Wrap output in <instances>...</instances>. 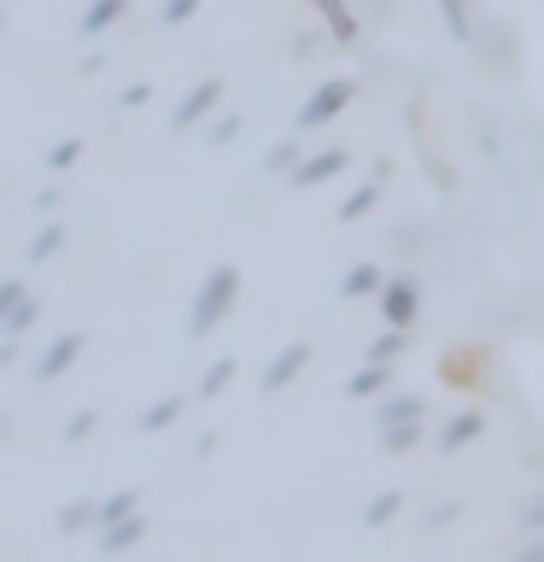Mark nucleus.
I'll return each mask as SVG.
<instances>
[{
	"label": "nucleus",
	"mask_w": 544,
	"mask_h": 562,
	"mask_svg": "<svg viewBox=\"0 0 544 562\" xmlns=\"http://www.w3.org/2000/svg\"><path fill=\"white\" fill-rule=\"evenodd\" d=\"M235 299H240V270H235V263H217V270L205 276V288L193 293V311H188V334H193V340H205V334L235 311Z\"/></svg>",
	"instance_id": "nucleus-1"
},
{
	"label": "nucleus",
	"mask_w": 544,
	"mask_h": 562,
	"mask_svg": "<svg viewBox=\"0 0 544 562\" xmlns=\"http://www.w3.org/2000/svg\"><path fill=\"white\" fill-rule=\"evenodd\" d=\"M351 94H358V88H351L345 77L322 82V88H316V94H310L305 105H298V135H310V130H328V123H333V117H340L345 105H351Z\"/></svg>",
	"instance_id": "nucleus-2"
},
{
	"label": "nucleus",
	"mask_w": 544,
	"mask_h": 562,
	"mask_svg": "<svg viewBox=\"0 0 544 562\" xmlns=\"http://www.w3.org/2000/svg\"><path fill=\"white\" fill-rule=\"evenodd\" d=\"M217 100H223V82H217V77H205L200 88H188L182 105L170 112V130H175V135H188L193 123H205L211 112H217Z\"/></svg>",
	"instance_id": "nucleus-3"
},
{
	"label": "nucleus",
	"mask_w": 544,
	"mask_h": 562,
	"mask_svg": "<svg viewBox=\"0 0 544 562\" xmlns=\"http://www.w3.org/2000/svg\"><path fill=\"white\" fill-rule=\"evenodd\" d=\"M381 311H386V323H393V328H410V323H416V311H421L416 281H410V276H386V288H381Z\"/></svg>",
	"instance_id": "nucleus-4"
},
{
	"label": "nucleus",
	"mask_w": 544,
	"mask_h": 562,
	"mask_svg": "<svg viewBox=\"0 0 544 562\" xmlns=\"http://www.w3.org/2000/svg\"><path fill=\"white\" fill-rule=\"evenodd\" d=\"M77 351H82V328H65L59 340H47L42 358H35V381H59L65 369L77 363Z\"/></svg>",
	"instance_id": "nucleus-5"
},
{
	"label": "nucleus",
	"mask_w": 544,
	"mask_h": 562,
	"mask_svg": "<svg viewBox=\"0 0 544 562\" xmlns=\"http://www.w3.org/2000/svg\"><path fill=\"white\" fill-rule=\"evenodd\" d=\"M310 363V346L305 340H293V346H281L275 358H270V369H263V393H281V386H293L298 381V369Z\"/></svg>",
	"instance_id": "nucleus-6"
},
{
	"label": "nucleus",
	"mask_w": 544,
	"mask_h": 562,
	"mask_svg": "<svg viewBox=\"0 0 544 562\" xmlns=\"http://www.w3.org/2000/svg\"><path fill=\"white\" fill-rule=\"evenodd\" d=\"M340 170H345V153H340V147L310 153V158H298V165H293V188H322V182H333Z\"/></svg>",
	"instance_id": "nucleus-7"
},
{
	"label": "nucleus",
	"mask_w": 544,
	"mask_h": 562,
	"mask_svg": "<svg viewBox=\"0 0 544 562\" xmlns=\"http://www.w3.org/2000/svg\"><path fill=\"white\" fill-rule=\"evenodd\" d=\"M486 434V411H456L445 428H439V451H463Z\"/></svg>",
	"instance_id": "nucleus-8"
},
{
	"label": "nucleus",
	"mask_w": 544,
	"mask_h": 562,
	"mask_svg": "<svg viewBox=\"0 0 544 562\" xmlns=\"http://www.w3.org/2000/svg\"><path fill=\"white\" fill-rule=\"evenodd\" d=\"M345 393H351V398H381V393H393V363H375V358H369L358 375L345 381Z\"/></svg>",
	"instance_id": "nucleus-9"
},
{
	"label": "nucleus",
	"mask_w": 544,
	"mask_h": 562,
	"mask_svg": "<svg viewBox=\"0 0 544 562\" xmlns=\"http://www.w3.org/2000/svg\"><path fill=\"white\" fill-rule=\"evenodd\" d=\"M140 539H147V516H123L112 527H100V551H129Z\"/></svg>",
	"instance_id": "nucleus-10"
},
{
	"label": "nucleus",
	"mask_w": 544,
	"mask_h": 562,
	"mask_svg": "<svg viewBox=\"0 0 544 562\" xmlns=\"http://www.w3.org/2000/svg\"><path fill=\"white\" fill-rule=\"evenodd\" d=\"M123 12H129V0H88L82 7V35H105Z\"/></svg>",
	"instance_id": "nucleus-11"
},
{
	"label": "nucleus",
	"mask_w": 544,
	"mask_h": 562,
	"mask_svg": "<svg viewBox=\"0 0 544 562\" xmlns=\"http://www.w3.org/2000/svg\"><path fill=\"white\" fill-rule=\"evenodd\" d=\"M421 416H428L421 393H381V422H421Z\"/></svg>",
	"instance_id": "nucleus-12"
},
{
	"label": "nucleus",
	"mask_w": 544,
	"mask_h": 562,
	"mask_svg": "<svg viewBox=\"0 0 544 562\" xmlns=\"http://www.w3.org/2000/svg\"><path fill=\"white\" fill-rule=\"evenodd\" d=\"M381 288H386L381 263H351L345 281H340V293H345V299H363V293H381Z\"/></svg>",
	"instance_id": "nucleus-13"
},
{
	"label": "nucleus",
	"mask_w": 544,
	"mask_h": 562,
	"mask_svg": "<svg viewBox=\"0 0 544 562\" xmlns=\"http://www.w3.org/2000/svg\"><path fill=\"white\" fill-rule=\"evenodd\" d=\"M175 416H182V398L170 393V398H158V404H147V411H140V422H135V428H140V434H158V428H170Z\"/></svg>",
	"instance_id": "nucleus-14"
},
{
	"label": "nucleus",
	"mask_w": 544,
	"mask_h": 562,
	"mask_svg": "<svg viewBox=\"0 0 544 562\" xmlns=\"http://www.w3.org/2000/svg\"><path fill=\"white\" fill-rule=\"evenodd\" d=\"M59 246H65V223H42V228H35V240H30V263L59 258Z\"/></svg>",
	"instance_id": "nucleus-15"
},
{
	"label": "nucleus",
	"mask_w": 544,
	"mask_h": 562,
	"mask_svg": "<svg viewBox=\"0 0 544 562\" xmlns=\"http://www.w3.org/2000/svg\"><path fill=\"white\" fill-rule=\"evenodd\" d=\"M35 316H42V305H35V293H24V299L12 305V316L0 323V334H12V340H24V334L35 328Z\"/></svg>",
	"instance_id": "nucleus-16"
},
{
	"label": "nucleus",
	"mask_w": 544,
	"mask_h": 562,
	"mask_svg": "<svg viewBox=\"0 0 544 562\" xmlns=\"http://www.w3.org/2000/svg\"><path fill=\"white\" fill-rule=\"evenodd\" d=\"M88 527H100V504H65L59 509V533H88Z\"/></svg>",
	"instance_id": "nucleus-17"
},
{
	"label": "nucleus",
	"mask_w": 544,
	"mask_h": 562,
	"mask_svg": "<svg viewBox=\"0 0 544 562\" xmlns=\"http://www.w3.org/2000/svg\"><path fill=\"white\" fill-rule=\"evenodd\" d=\"M375 205H381V182H363V188L340 205V223H358V217H369Z\"/></svg>",
	"instance_id": "nucleus-18"
},
{
	"label": "nucleus",
	"mask_w": 544,
	"mask_h": 562,
	"mask_svg": "<svg viewBox=\"0 0 544 562\" xmlns=\"http://www.w3.org/2000/svg\"><path fill=\"white\" fill-rule=\"evenodd\" d=\"M421 439V422H381V446L386 451H410Z\"/></svg>",
	"instance_id": "nucleus-19"
},
{
	"label": "nucleus",
	"mask_w": 544,
	"mask_h": 562,
	"mask_svg": "<svg viewBox=\"0 0 544 562\" xmlns=\"http://www.w3.org/2000/svg\"><path fill=\"white\" fill-rule=\"evenodd\" d=\"M140 509V492L129 486V492H112V498L100 504V527H112V521H123V516H135Z\"/></svg>",
	"instance_id": "nucleus-20"
},
{
	"label": "nucleus",
	"mask_w": 544,
	"mask_h": 562,
	"mask_svg": "<svg viewBox=\"0 0 544 562\" xmlns=\"http://www.w3.org/2000/svg\"><path fill=\"white\" fill-rule=\"evenodd\" d=\"M398 509H404L398 492H375V498H369V509H363V521H369V527H386V521L398 516Z\"/></svg>",
	"instance_id": "nucleus-21"
},
{
	"label": "nucleus",
	"mask_w": 544,
	"mask_h": 562,
	"mask_svg": "<svg viewBox=\"0 0 544 562\" xmlns=\"http://www.w3.org/2000/svg\"><path fill=\"white\" fill-rule=\"evenodd\" d=\"M228 381H235V358H217V363H211L205 375H200V398H217Z\"/></svg>",
	"instance_id": "nucleus-22"
},
{
	"label": "nucleus",
	"mask_w": 544,
	"mask_h": 562,
	"mask_svg": "<svg viewBox=\"0 0 544 562\" xmlns=\"http://www.w3.org/2000/svg\"><path fill=\"white\" fill-rule=\"evenodd\" d=\"M235 135H240V112H223V117L205 123V140H211V147H228Z\"/></svg>",
	"instance_id": "nucleus-23"
},
{
	"label": "nucleus",
	"mask_w": 544,
	"mask_h": 562,
	"mask_svg": "<svg viewBox=\"0 0 544 562\" xmlns=\"http://www.w3.org/2000/svg\"><path fill=\"white\" fill-rule=\"evenodd\" d=\"M82 158V140H59V147H47V165L53 170H70Z\"/></svg>",
	"instance_id": "nucleus-24"
},
{
	"label": "nucleus",
	"mask_w": 544,
	"mask_h": 562,
	"mask_svg": "<svg viewBox=\"0 0 544 562\" xmlns=\"http://www.w3.org/2000/svg\"><path fill=\"white\" fill-rule=\"evenodd\" d=\"M398 351H404V328H393V334H381V340H375V351H369V358H375V363H393Z\"/></svg>",
	"instance_id": "nucleus-25"
},
{
	"label": "nucleus",
	"mask_w": 544,
	"mask_h": 562,
	"mask_svg": "<svg viewBox=\"0 0 544 562\" xmlns=\"http://www.w3.org/2000/svg\"><path fill=\"white\" fill-rule=\"evenodd\" d=\"M30 288H24V281H18V276H7V281H0V323H7V316H12V305H18V299H24Z\"/></svg>",
	"instance_id": "nucleus-26"
},
{
	"label": "nucleus",
	"mask_w": 544,
	"mask_h": 562,
	"mask_svg": "<svg viewBox=\"0 0 544 562\" xmlns=\"http://www.w3.org/2000/svg\"><path fill=\"white\" fill-rule=\"evenodd\" d=\"M200 7H205V0H165V12H158V18H165V24H188Z\"/></svg>",
	"instance_id": "nucleus-27"
},
{
	"label": "nucleus",
	"mask_w": 544,
	"mask_h": 562,
	"mask_svg": "<svg viewBox=\"0 0 544 562\" xmlns=\"http://www.w3.org/2000/svg\"><path fill=\"white\" fill-rule=\"evenodd\" d=\"M94 422H100L94 411H82V416H70V422H65V446H77V439H88V434H94Z\"/></svg>",
	"instance_id": "nucleus-28"
},
{
	"label": "nucleus",
	"mask_w": 544,
	"mask_h": 562,
	"mask_svg": "<svg viewBox=\"0 0 544 562\" xmlns=\"http://www.w3.org/2000/svg\"><path fill=\"white\" fill-rule=\"evenodd\" d=\"M439 12H445L451 35H468V7H463V0H439Z\"/></svg>",
	"instance_id": "nucleus-29"
},
{
	"label": "nucleus",
	"mask_w": 544,
	"mask_h": 562,
	"mask_svg": "<svg viewBox=\"0 0 544 562\" xmlns=\"http://www.w3.org/2000/svg\"><path fill=\"white\" fill-rule=\"evenodd\" d=\"M147 100H152V82H129V88L117 94V105H123V112H135V105H147Z\"/></svg>",
	"instance_id": "nucleus-30"
},
{
	"label": "nucleus",
	"mask_w": 544,
	"mask_h": 562,
	"mask_svg": "<svg viewBox=\"0 0 544 562\" xmlns=\"http://www.w3.org/2000/svg\"><path fill=\"white\" fill-rule=\"evenodd\" d=\"M293 153H298V140H281V147L270 153V170H287V165H293Z\"/></svg>",
	"instance_id": "nucleus-31"
},
{
	"label": "nucleus",
	"mask_w": 544,
	"mask_h": 562,
	"mask_svg": "<svg viewBox=\"0 0 544 562\" xmlns=\"http://www.w3.org/2000/svg\"><path fill=\"white\" fill-rule=\"evenodd\" d=\"M12 358H18V340H12V334H0V369H12Z\"/></svg>",
	"instance_id": "nucleus-32"
},
{
	"label": "nucleus",
	"mask_w": 544,
	"mask_h": 562,
	"mask_svg": "<svg viewBox=\"0 0 544 562\" xmlns=\"http://www.w3.org/2000/svg\"><path fill=\"white\" fill-rule=\"evenodd\" d=\"M521 521H526V527H544V498H539V504H526V509H521Z\"/></svg>",
	"instance_id": "nucleus-33"
},
{
	"label": "nucleus",
	"mask_w": 544,
	"mask_h": 562,
	"mask_svg": "<svg viewBox=\"0 0 544 562\" xmlns=\"http://www.w3.org/2000/svg\"><path fill=\"white\" fill-rule=\"evenodd\" d=\"M521 562H544V539H533V544H526V551H521Z\"/></svg>",
	"instance_id": "nucleus-34"
},
{
	"label": "nucleus",
	"mask_w": 544,
	"mask_h": 562,
	"mask_svg": "<svg viewBox=\"0 0 544 562\" xmlns=\"http://www.w3.org/2000/svg\"><path fill=\"white\" fill-rule=\"evenodd\" d=\"M0 439H7V416H0Z\"/></svg>",
	"instance_id": "nucleus-35"
},
{
	"label": "nucleus",
	"mask_w": 544,
	"mask_h": 562,
	"mask_svg": "<svg viewBox=\"0 0 544 562\" xmlns=\"http://www.w3.org/2000/svg\"><path fill=\"white\" fill-rule=\"evenodd\" d=\"M0 30H7V12H0Z\"/></svg>",
	"instance_id": "nucleus-36"
}]
</instances>
